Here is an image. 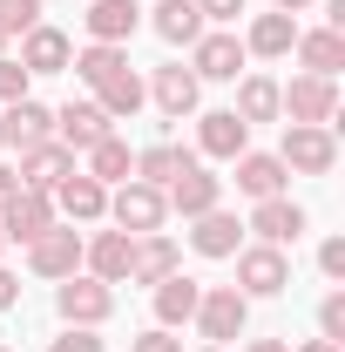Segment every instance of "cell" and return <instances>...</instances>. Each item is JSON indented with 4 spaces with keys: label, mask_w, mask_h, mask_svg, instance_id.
Returning <instances> with one entry per match:
<instances>
[{
    "label": "cell",
    "mask_w": 345,
    "mask_h": 352,
    "mask_svg": "<svg viewBox=\"0 0 345 352\" xmlns=\"http://www.w3.org/2000/svg\"><path fill=\"white\" fill-rule=\"evenodd\" d=\"M149 102H156L170 122H183V116H197V102H203V82H197L183 61H163V68L149 75Z\"/></svg>",
    "instance_id": "13"
},
{
    "label": "cell",
    "mask_w": 345,
    "mask_h": 352,
    "mask_svg": "<svg viewBox=\"0 0 345 352\" xmlns=\"http://www.w3.org/2000/svg\"><path fill=\"white\" fill-rule=\"evenodd\" d=\"M0 149H7V135H0Z\"/></svg>",
    "instance_id": "48"
},
{
    "label": "cell",
    "mask_w": 345,
    "mask_h": 352,
    "mask_svg": "<svg viewBox=\"0 0 345 352\" xmlns=\"http://www.w3.org/2000/svg\"><path fill=\"white\" fill-rule=\"evenodd\" d=\"M95 102H102V116H109V122H129L135 109L149 102V88H142V75H135V68H122L115 82H102V88H95Z\"/></svg>",
    "instance_id": "32"
},
{
    "label": "cell",
    "mask_w": 345,
    "mask_h": 352,
    "mask_svg": "<svg viewBox=\"0 0 345 352\" xmlns=\"http://www.w3.org/2000/svg\"><path fill=\"white\" fill-rule=\"evenodd\" d=\"M278 163L291 176H332L339 170V135H332V122H285Z\"/></svg>",
    "instance_id": "1"
},
{
    "label": "cell",
    "mask_w": 345,
    "mask_h": 352,
    "mask_svg": "<svg viewBox=\"0 0 345 352\" xmlns=\"http://www.w3.org/2000/svg\"><path fill=\"white\" fill-rule=\"evenodd\" d=\"M129 264H135V237L129 230H95V237H82V271L88 278L129 285Z\"/></svg>",
    "instance_id": "9"
},
{
    "label": "cell",
    "mask_w": 345,
    "mask_h": 352,
    "mask_svg": "<svg viewBox=\"0 0 345 352\" xmlns=\"http://www.w3.org/2000/svg\"><path fill=\"white\" fill-rule=\"evenodd\" d=\"M203 352H230V346H203Z\"/></svg>",
    "instance_id": "46"
},
{
    "label": "cell",
    "mask_w": 345,
    "mask_h": 352,
    "mask_svg": "<svg viewBox=\"0 0 345 352\" xmlns=\"http://www.w3.org/2000/svg\"><path fill=\"white\" fill-rule=\"evenodd\" d=\"M197 163V149H183V142H149V149H135V183H156V190H170L176 176Z\"/></svg>",
    "instance_id": "24"
},
{
    "label": "cell",
    "mask_w": 345,
    "mask_h": 352,
    "mask_svg": "<svg viewBox=\"0 0 345 352\" xmlns=\"http://www.w3.org/2000/svg\"><path fill=\"white\" fill-rule=\"evenodd\" d=\"M163 204H170V210H183V217H203V210H216V204H223V176H210L203 163H190V170L163 190Z\"/></svg>",
    "instance_id": "17"
},
{
    "label": "cell",
    "mask_w": 345,
    "mask_h": 352,
    "mask_svg": "<svg viewBox=\"0 0 345 352\" xmlns=\"http://www.w3.org/2000/svg\"><path fill=\"white\" fill-rule=\"evenodd\" d=\"M285 285H291V258H285L278 244L237 251V292H244V298H278Z\"/></svg>",
    "instance_id": "6"
},
{
    "label": "cell",
    "mask_w": 345,
    "mask_h": 352,
    "mask_svg": "<svg viewBox=\"0 0 345 352\" xmlns=\"http://www.w3.org/2000/svg\"><path fill=\"white\" fill-rule=\"evenodd\" d=\"M27 82H34V75H27L14 54H0V102H21V95H27Z\"/></svg>",
    "instance_id": "35"
},
{
    "label": "cell",
    "mask_w": 345,
    "mask_h": 352,
    "mask_svg": "<svg viewBox=\"0 0 345 352\" xmlns=\"http://www.w3.org/2000/svg\"><path fill=\"white\" fill-rule=\"evenodd\" d=\"M197 230H190V244H197V258H237L244 251V223L230 217L223 204L216 210H203V217H190Z\"/></svg>",
    "instance_id": "20"
},
{
    "label": "cell",
    "mask_w": 345,
    "mask_h": 352,
    "mask_svg": "<svg viewBox=\"0 0 345 352\" xmlns=\"http://www.w3.org/2000/svg\"><path fill=\"white\" fill-rule=\"evenodd\" d=\"M0 251H7V237H0Z\"/></svg>",
    "instance_id": "47"
},
{
    "label": "cell",
    "mask_w": 345,
    "mask_h": 352,
    "mask_svg": "<svg viewBox=\"0 0 345 352\" xmlns=\"http://www.w3.org/2000/svg\"><path fill=\"white\" fill-rule=\"evenodd\" d=\"M318 271L325 278H345V237H325L318 244Z\"/></svg>",
    "instance_id": "38"
},
{
    "label": "cell",
    "mask_w": 345,
    "mask_h": 352,
    "mask_svg": "<svg viewBox=\"0 0 345 352\" xmlns=\"http://www.w3.org/2000/svg\"><path fill=\"white\" fill-rule=\"evenodd\" d=\"M122 68H129V47H109V41H88V47H75V61H68V75H75V82H88V88L115 82Z\"/></svg>",
    "instance_id": "28"
},
{
    "label": "cell",
    "mask_w": 345,
    "mask_h": 352,
    "mask_svg": "<svg viewBox=\"0 0 345 352\" xmlns=\"http://www.w3.org/2000/svg\"><path fill=\"white\" fill-rule=\"evenodd\" d=\"M244 61H251V54H244V41H237L230 28H203V34L190 41V75H197V82H237Z\"/></svg>",
    "instance_id": "4"
},
{
    "label": "cell",
    "mask_w": 345,
    "mask_h": 352,
    "mask_svg": "<svg viewBox=\"0 0 345 352\" xmlns=\"http://www.w3.org/2000/svg\"><path fill=\"white\" fill-rule=\"evenodd\" d=\"M129 352H183V339H170L163 325H149V332H142V339H135Z\"/></svg>",
    "instance_id": "39"
},
{
    "label": "cell",
    "mask_w": 345,
    "mask_h": 352,
    "mask_svg": "<svg viewBox=\"0 0 345 352\" xmlns=\"http://www.w3.org/2000/svg\"><path fill=\"white\" fill-rule=\"evenodd\" d=\"M251 352H291V346H285V339H258Z\"/></svg>",
    "instance_id": "44"
},
{
    "label": "cell",
    "mask_w": 345,
    "mask_h": 352,
    "mask_svg": "<svg viewBox=\"0 0 345 352\" xmlns=\"http://www.w3.org/2000/svg\"><path fill=\"white\" fill-rule=\"evenodd\" d=\"M285 183H291V170H285L278 156H264V149H244V156H237V190H244L251 204L285 197Z\"/></svg>",
    "instance_id": "23"
},
{
    "label": "cell",
    "mask_w": 345,
    "mask_h": 352,
    "mask_svg": "<svg viewBox=\"0 0 345 352\" xmlns=\"http://www.w3.org/2000/svg\"><path fill=\"white\" fill-rule=\"evenodd\" d=\"M318 339H339L345 346V292H325V305H318Z\"/></svg>",
    "instance_id": "34"
},
{
    "label": "cell",
    "mask_w": 345,
    "mask_h": 352,
    "mask_svg": "<svg viewBox=\"0 0 345 352\" xmlns=\"http://www.w3.org/2000/svg\"><path fill=\"white\" fill-rule=\"evenodd\" d=\"M27 271L34 278H75L82 271V230H68V223H54V230H41L34 244H27Z\"/></svg>",
    "instance_id": "8"
},
{
    "label": "cell",
    "mask_w": 345,
    "mask_h": 352,
    "mask_svg": "<svg viewBox=\"0 0 345 352\" xmlns=\"http://www.w3.org/2000/svg\"><path fill=\"white\" fill-rule=\"evenodd\" d=\"M47 197H54V217H68V223H102V217H109V190H102L88 170L61 176Z\"/></svg>",
    "instance_id": "10"
},
{
    "label": "cell",
    "mask_w": 345,
    "mask_h": 352,
    "mask_svg": "<svg viewBox=\"0 0 345 352\" xmlns=\"http://www.w3.org/2000/svg\"><path fill=\"white\" fill-rule=\"evenodd\" d=\"M298 352H345V346H339V339H304Z\"/></svg>",
    "instance_id": "42"
},
{
    "label": "cell",
    "mask_w": 345,
    "mask_h": 352,
    "mask_svg": "<svg viewBox=\"0 0 345 352\" xmlns=\"http://www.w3.org/2000/svg\"><path fill=\"white\" fill-rule=\"evenodd\" d=\"M82 28H88V41H109V47H122L142 28V7L135 0H88V14H82Z\"/></svg>",
    "instance_id": "19"
},
{
    "label": "cell",
    "mask_w": 345,
    "mask_h": 352,
    "mask_svg": "<svg viewBox=\"0 0 345 352\" xmlns=\"http://www.w3.org/2000/svg\"><path fill=\"white\" fill-rule=\"evenodd\" d=\"M54 223H61L54 217V197H47V190H21V197L0 210V237H7V244H34L41 230H54Z\"/></svg>",
    "instance_id": "11"
},
{
    "label": "cell",
    "mask_w": 345,
    "mask_h": 352,
    "mask_svg": "<svg viewBox=\"0 0 345 352\" xmlns=\"http://www.w3.org/2000/svg\"><path fill=\"white\" fill-rule=\"evenodd\" d=\"M291 41H298V21L291 14H258L251 21V34H244V54H258V61H278V54H291Z\"/></svg>",
    "instance_id": "26"
},
{
    "label": "cell",
    "mask_w": 345,
    "mask_h": 352,
    "mask_svg": "<svg viewBox=\"0 0 345 352\" xmlns=\"http://www.w3.org/2000/svg\"><path fill=\"white\" fill-rule=\"evenodd\" d=\"M291 47H298L304 75H339V68H345V34H339V28H311V34L298 28Z\"/></svg>",
    "instance_id": "27"
},
{
    "label": "cell",
    "mask_w": 345,
    "mask_h": 352,
    "mask_svg": "<svg viewBox=\"0 0 345 352\" xmlns=\"http://www.w3.org/2000/svg\"><path fill=\"white\" fill-rule=\"evenodd\" d=\"M285 122H332L339 116V82L332 75H298L291 88H278Z\"/></svg>",
    "instance_id": "7"
},
{
    "label": "cell",
    "mask_w": 345,
    "mask_h": 352,
    "mask_svg": "<svg viewBox=\"0 0 345 352\" xmlns=\"http://www.w3.org/2000/svg\"><path fill=\"white\" fill-rule=\"evenodd\" d=\"M251 149V129L237 122V109H210V116H197V156H210V163H237Z\"/></svg>",
    "instance_id": "12"
},
{
    "label": "cell",
    "mask_w": 345,
    "mask_h": 352,
    "mask_svg": "<svg viewBox=\"0 0 345 352\" xmlns=\"http://www.w3.org/2000/svg\"><path fill=\"white\" fill-rule=\"evenodd\" d=\"M244 230H258V244H298V230H304V210L291 204V197H264V204H251V223Z\"/></svg>",
    "instance_id": "18"
},
{
    "label": "cell",
    "mask_w": 345,
    "mask_h": 352,
    "mask_svg": "<svg viewBox=\"0 0 345 352\" xmlns=\"http://www.w3.org/2000/svg\"><path fill=\"white\" fill-rule=\"evenodd\" d=\"M0 352H7V346H0Z\"/></svg>",
    "instance_id": "49"
},
{
    "label": "cell",
    "mask_w": 345,
    "mask_h": 352,
    "mask_svg": "<svg viewBox=\"0 0 345 352\" xmlns=\"http://www.w3.org/2000/svg\"><path fill=\"white\" fill-rule=\"evenodd\" d=\"M14 176H21V190H54L61 176H75V149H68V142H54V135H47V142H27Z\"/></svg>",
    "instance_id": "14"
},
{
    "label": "cell",
    "mask_w": 345,
    "mask_h": 352,
    "mask_svg": "<svg viewBox=\"0 0 345 352\" xmlns=\"http://www.w3.org/2000/svg\"><path fill=\"white\" fill-rule=\"evenodd\" d=\"M197 14H203V28H230V21H237V14H244V0H197Z\"/></svg>",
    "instance_id": "37"
},
{
    "label": "cell",
    "mask_w": 345,
    "mask_h": 352,
    "mask_svg": "<svg viewBox=\"0 0 345 352\" xmlns=\"http://www.w3.org/2000/svg\"><path fill=\"white\" fill-rule=\"evenodd\" d=\"M170 271H183V251H176L163 230H149V237H135V264H129V278L135 285H163Z\"/></svg>",
    "instance_id": "25"
},
{
    "label": "cell",
    "mask_w": 345,
    "mask_h": 352,
    "mask_svg": "<svg viewBox=\"0 0 345 352\" xmlns=\"http://www.w3.org/2000/svg\"><path fill=\"white\" fill-rule=\"evenodd\" d=\"M14 305H21V278L0 264V311H14Z\"/></svg>",
    "instance_id": "40"
},
{
    "label": "cell",
    "mask_w": 345,
    "mask_h": 352,
    "mask_svg": "<svg viewBox=\"0 0 345 352\" xmlns=\"http://www.w3.org/2000/svg\"><path fill=\"white\" fill-rule=\"evenodd\" d=\"M190 325L203 332V346H230V339H244V325H251V298H244L237 285H203Z\"/></svg>",
    "instance_id": "2"
},
{
    "label": "cell",
    "mask_w": 345,
    "mask_h": 352,
    "mask_svg": "<svg viewBox=\"0 0 345 352\" xmlns=\"http://www.w3.org/2000/svg\"><path fill=\"white\" fill-rule=\"evenodd\" d=\"M285 109H278V82L271 75H244L237 82V122L244 129H258V122H278Z\"/></svg>",
    "instance_id": "29"
},
{
    "label": "cell",
    "mask_w": 345,
    "mask_h": 352,
    "mask_svg": "<svg viewBox=\"0 0 345 352\" xmlns=\"http://www.w3.org/2000/svg\"><path fill=\"white\" fill-rule=\"evenodd\" d=\"M47 352H109V346L95 339V325H68V332H61V339H54Z\"/></svg>",
    "instance_id": "36"
},
{
    "label": "cell",
    "mask_w": 345,
    "mask_h": 352,
    "mask_svg": "<svg viewBox=\"0 0 345 352\" xmlns=\"http://www.w3.org/2000/svg\"><path fill=\"white\" fill-rule=\"evenodd\" d=\"M14 197H21V176H14V170H7V163H0V210H7Z\"/></svg>",
    "instance_id": "41"
},
{
    "label": "cell",
    "mask_w": 345,
    "mask_h": 352,
    "mask_svg": "<svg viewBox=\"0 0 345 352\" xmlns=\"http://www.w3.org/2000/svg\"><path fill=\"white\" fill-rule=\"evenodd\" d=\"M109 217H115V230H129V237H149V230H163L170 204H163L156 183H135V176H129V183L109 197Z\"/></svg>",
    "instance_id": "5"
},
{
    "label": "cell",
    "mask_w": 345,
    "mask_h": 352,
    "mask_svg": "<svg viewBox=\"0 0 345 352\" xmlns=\"http://www.w3.org/2000/svg\"><path fill=\"white\" fill-rule=\"evenodd\" d=\"M0 135L14 142V149H27V142H47L54 135V109L34 102V95H21V102H7V116H0Z\"/></svg>",
    "instance_id": "21"
},
{
    "label": "cell",
    "mask_w": 345,
    "mask_h": 352,
    "mask_svg": "<svg viewBox=\"0 0 345 352\" xmlns=\"http://www.w3.org/2000/svg\"><path fill=\"white\" fill-rule=\"evenodd\" d=\"M82 170L95 176L102 190H109V183H129V176H135V156H129V142H122V135H102V142L88 149V163H82Z\"/></svg>",
    "instance_id": "31"
},
{
    "label": "cell",
    "mask_w": 345,
    "mask_h": 352,
    "mask_svg": "<svg viewBox=\"0 0 345 352\" xmlns=\"http://www.w3.org/2000/svg\"><path fill=\"white\" fill-rule=\"evenodd\" d=\"M0 54H7V28H0Z\"/></svg>",
    "instance_id": "45"
},
{
    "label": "cell",
    "mask_w": 345,
    "mask_h": 352,
    "mask_svg": "<svg viewBox=\"0 0 345 352\" xmlns=\"http://www.w3.org/2000/svg\"><path fill=\"white\" fill-rule=\"evenodd\" d=\"M54 311H61V325H109V311H115V285L75 271V278L54 285Z\"/></svg>",
    "instance_id": "3"
},
{
    "label": "cell",
    "mask_w": 345,
    "mask_h": 352,
    "mask_svg": "<svg viewBox=\"0 0 345 352\" xmlns=\"http://www.w3.org/2000/svg\"><path fill=\"white\" fill-rule=\"evenodd\" d=\"M0 28H7V34L41 28V0H0Z\"/></svg>",
    "instance_id": "33"
},
{
    "label": "cell",
    "mask_w": 345,
    "mask_h": 352,
    "mask_svg": "<svg viewBox=\"0 0 345 352\" xmlns=\"http://www.w3.org/2000/svg\"><path fill=\"white\" fill-rule=\"evenodd\" d=\"M102 135H115V122L102 116V102H68V109H54V142H68L75 156H88Z\"/></svg>",
    "instance_id": "15"
},
{
    "label": "cell",
    "mask_w": 345,
    "mask_h": 352,
    "mask_svg": "<svg viewBox=\"0 0 345 352\" xmlns=\"http://www.w3.org/2000/svg\"><path fill=\"white\" fill-rule=\"evenodd\" d=\"M149 28H156L170 47H190L197 34H203V14H197V0H163V7L149 14Z\"/></svg>",
    "instance_id": "30"
},
{
    "label": "cell",
    "mask_w": 345,
    "mask_h": 352,
    "mask_svg": "<svg viewBox=\"0 0 345 352\" xmlns=\"http://www.w3.org/2000/svg\"><path fill=\"white\" fill-rule=\"evenodd\" d=\"M271 7H278V14H304L311 0H271Z\"/></svg>",
    "instance_id": "43"
},
{
    "label": "cell",
    "mask_w": 345,
    "mask_h": 352,
    "mask_svg": "<svg viewBox=\"0 0 345 352\" xmlns=\"http://www.w3.org/2000/svg\"><path fill=\"white\" fill-rule=\"evenodd\" d=\"M149 292H156V325H163V332L190 325V318H197V298H203V285H197V278H183V271H170V278H163V285H149Z\"/></svg>",
    "instance_id": "22"
},
{
    "label": "cell",
    "mask_w": 345,
    "mask_h": 352,
    "mask_svg": "<svg viewBox=\"0 0 345 352\" xmlns=\"http://www.w3.org/2000/svg\"><path fill=\"white\" fill-rule=\"evenodd\" d=\"M68 61H75V41H68V34H61V28H27V34H21V68H27V75H68Z\"/></svg>",
    "instance_id": "16"
}]
</instances>
